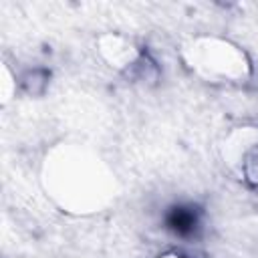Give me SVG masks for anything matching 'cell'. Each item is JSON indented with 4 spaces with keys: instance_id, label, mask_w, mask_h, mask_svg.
<instances>
[{
    "instance_id": "obj_1",
    "label": "cell",
    "mask_w": 258,
    "mask_h": 258,
    "mask_svg": "<svg viewBox=\"0 0 258 258\" xmlns=\"http://www.w3.org/2000/svg\"><path fill=\"white\" fill-rule=\"evenodd\" d=\"M40 181L46 196L69 214L89 216L107 210L119 183L107 161L81 143H58L42 161Z\"/></svg>"
},
{
    "instance_id": "obj_2",
    "label": "cell",
    "mask_w": 258,
    "mask_h": 258,
    "mask_svg": "<svg viewBox=\"0 0 258 258\" xmlns=\"http://www.w3.org/2000/svg\"><path fill=\"white\" fill-rule=\"evenodd\" d=\"M187 69L208 83H244L250 77L246 52L218 36H196L181 46Z\"/></svg>"
},
{
    "instance_id": "obj_3",
    "label": "cell",
    "mask_w": 258,
    "mask_h": 258,
    "mask_svg": "<svg viewBox=\"0 0 258 258\" xmlns=\"http://www.w3.org/2000/svg\"><path fill=\"white\" fill-rule=\"evenodd\" d=\"M222 159L242 181L258 185V127H236L222 143Z\"/></svg>"
},
{
    "instance_id": "obj_4",
    "label": "cell",
    "mask_w": 258,
    "mask_h": 258,
    "mask_svg": "<svg viewBox=\"0 0 258 258\" xmlns=\"http://www.w3.org/2000/svg\"><path fill=\"white\" fill-rule=\"evenodd\" d=\"M97 50L99 54L103 56V60L113 67V69H119V71H125L129 67H133L141 54H139V48L133 44V40H129L127 36L123 34H103L97 42Z\"/></svg>"
},
{
    "instance_id": "obj_5",
    "label": "cell",
    "mask_w": 258,
    "mask_h": 258,
    "mask_svg": "<svg viewBox=\"0 0 258 258\" xmlns=\"http://www.w3.org/2000/svg\"><path fill=\"white\" fill-rule=\"evenodd\" d=\"M169 228L175 234H191L198 226V216L196 212H191V208H173V212L167 218Z\"/></svg>"
},
{
    "instance_id": "obj_6",
    "label": "cell",
    "mask_w": 258,
    "mask_h": 258,
    "mask_svg": "<svg viewBox=\"0 0 258 258\" xmlns=\"http://www.w3.org/2000/svg\"><path fill=\"white\" fill-rule=\"evenodd\" d=\"M159 258H183V256H179V254H173V252H169V254H163V256H159Z\"/></svg>"
}]
</instances>
